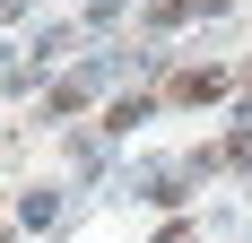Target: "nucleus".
<instances>
[{"label":"nucleus","mask_w":252,"mask_h":243,"mask_svg":"<svg viewBox=\"0 0 252 243\" xmlns=\"http://www.w3.org/2000/svg\"><path fill=\"white\" fill-rule=\"evenodd\" d=\"M18 217H26V226H35V235H44V226H52V217H61V200H52V191H26V209H18Z\"/></svg>","instance_id":"nucleus-4"},{"label":"nucleus","mask_w":252,"mask_h":243,"mask_svg":"<svg viewBox=\"0 0 252 243\" xmlns=\"http://www.w3.org/2000/svg\"><path fill=\"white\" fill-rule=\"evenodd\" d=\"M78 35H87V26H44V35H35V61H61V52H78Z\"/></svg>","instance_id":"nucleus-3"},{"label":"nucleus","mask_w":252,"mask_h":243,"mask_svg":"<svg viewBox=\"0 0 252 243\" xmlns=\"http://www.w3.org/2000/svg\"><path fill=\"white\" fill-rule=\"evenodd\" d=\"M209 96H226V70H174V104H209Z\"/></svg>","instance_id":"nucleus-2"},{"label":"nucleus","mask_w":252,"mask_h":243,"mask_svg":"<svg viewBox=\"0 0 252 243\" xmlns=\"http://www.w3.org/2000/svg\"><path fill=\"white\" fill-rule=\"evenodd\" d=\"M191 9H200V18H218V9H235V0H191Z\"/></svg>","instance_id":"nucleus-5"},{"label":"nucleus","mask_w":252,"mask_h":243,"mask_svg":"<svg viewBox=\"0 0 252 243\" xmlns=\"http://www.w3.org/2000/svg\"><path fill=\"white\" fill-rule=\"evenodd\" d=\"M122 61H130V52H96L87 70H70V78H61V87H52V96H44V113L61 122V113H78V104H87V96H104V87L122 78Z\"/></svg>","instance_id":"nucleus-1"}]
</instances>
